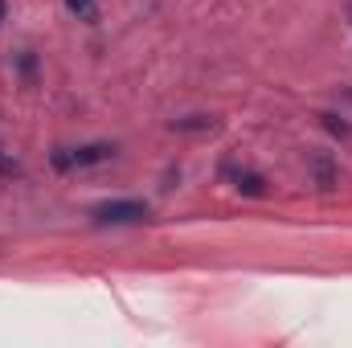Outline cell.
<instances>
[{
    "label": "cell",
    "instance_id": "8992f818",
    "mask_svg": "<svg viewBox=\"0 0 352 348\" xmlns=\"http://www.w3.org/2000/svg\"><path fill=\"white\" fill-rule=\"evenodd\" d=\"M4 12H8V4H4V0H0V21H4Z\"/></svg>",
    "mask_w": 352,
    "mask_h": 348
},
{
    "label": "cell",
    "instance_id": "6da1fadb",
    "mask_svg": "<svg viewBox=\"0 0 352 348\" xmlns=\"http://www.w3.org/2000/svg\"><path fill=\"white\" fill-rule=\"evenodd\" d=\"M90 217L98 226H131V221H148L152 205L148 201H102V205L90 209Z\"/></svg>",
    "mask_w": 352,
    "mask_h": 348
},
{
    "label": "cell",
    "instance_id": "3957f363",
    "mask_svg": "<svg viewBox=\"0 0 352 348\" xmlns=\"http://www.w3.org/2000/svg\"><path fill=\"white\" fill-rule=\"evenodd\" d=\"M234 188H238V193H246V197H263L266 180L258 173H234Z\"/></svg>",
    "mask_w": 352,
    "mask_h": 348
},
{
    "label": "cell",
    "instance_id": "277c9868",
    "mask_svg": "<svg viewBox=\"0 0 352 348\" xmlns=\"http://www.w3.org/2000/svg\"><path fill=\"white\" fill-rule=\"evenodd\" d=\"M66 8H70L74 17H87V12H90V0H66Z\"/></svg>",
    "mask_w": 352,
    "mask_h": 348
},
{
    "label": "cell",
    "instance_id": "5b68a950",
    "mask_svg": "<svg viewBox=\"0 0 352 348\" xmlns=\"http://www.w3.org/2000/svg\"><path fill=\"white\" fill-rule=\"evenodd\" d=\"M0 173H16V164H12V160H4V156H0Z\"/></svg>",
    "mask_w": 352,
    "mask_h": 348
},
{
    "label": "cell",
    "instance_id": "7a4b0ae2",
    "mask_svg": "<svg viewBox=\"0 0 352 348\" xmlns=\"http://www.w3.org/2000/svg\"><path fill=\"white\" fill-rule=\"evenodd\" d=\"M111 156H115V148L90 144V148H62V152H54V164H58V168H87V164L111 160Z\"/></svg>",
    "mask_w": 352,
    "mask_h": 348
}]
</instances>
